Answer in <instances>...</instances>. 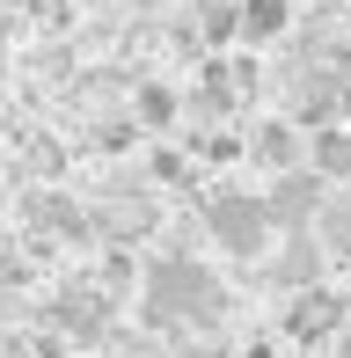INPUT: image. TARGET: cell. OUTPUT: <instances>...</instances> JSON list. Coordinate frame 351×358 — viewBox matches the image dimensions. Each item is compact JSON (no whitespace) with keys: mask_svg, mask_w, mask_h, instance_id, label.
<instances>
[{"mask_svg":"<svg viewBox=\"0 0 351 358\" xmlns=\"http://www.w3.org/2000/svg\"><path fill=\"white\" fill-rule=\"evenodd\" d=\"M227 292L213 271H198L190 256H162L147 271V322L154 329H190V322H220Z\"/></svg>","mask_w":351,"mask_h":358,"instance_id":"obj_1","label":"cell"},{"mask_svg":"<svg viewBox=\"0 0 351 358\" xmlns=\"http://www.w3.org/2000/svg\"><path fill=\"white\" fill-rule=\"evenodd\" d=\"M213 234H220V249H234V256H264V241L278 234V220H271V205L264 198H234V190H220L213 198Z\"/></svg>","mask_w":351,"mask_h":358,"instance_id":"obj_2","label":"cell"},{"mask_svg":"<svg viewBox=\"0 0 351 358\" xmlns=\"http://www.w3.org/2000/svg\"><path fill=\"white\" fill-rule=\"evenodd\" d=\"M271 220L278 227H308L315 220V205H322V190H315V176H293V169H278V183H271Z\"/></svg>","mask_w":351,"mask_h":358,"instance_id":"obj_3","label":"cell"},{"mask_svg":"<svg viewBox=\"0 0 351 358\" xmlns=\"http://www.w3.org/2000/svg\"><path fill=\"white\" fill-rule=\"evenodd\" d=\"M285 22H293V8H285V0H242V8H234V29H242L249 44H271Z\"/></svg>","mask_w":351,"mask_h":358,"instance_id":"obj_4","label":"cell"},{"mask_svg":"<svg viewBox=\"0 0 351 358\" xmlns=\"http://www.w3.org/2000/svg\"><path fill=\"white\" fill-rule=\"evenodd\" d=\"M308 154H315V176H329V183H351V132H344V124H322Z\"/></svg>","mask_w":351,"mask_h":358,"instance_id":"obj_5","label":"cell"},{"mask_svg":"<svg viewBox=\"0 0 351 358\" xmlns=\"http://www.w3.org/2000/svg\"><path fill=\"white\" fill-rule=\"evenodd\" d=\"M329 322H337V300H329V292H315V285H300V307L285 315V329H293V336H322Z\"/></svg>","mask_w":351,"mask_h":358,"instance_id":"obj_6","label":"cell"},{"mask_svg":"<svg viewBox=\"0 0 351 358\" xmlns=\"http://www.w3.org/2000/svg\"><path fill=\"white\" fill-rule=\"evenodd\" d=\"M308 227H322V256H351V198L315 205V220H308Z\"/></svg>","mask_w":351,"mask_h":358,"instance_id":"obj_7","label":"cell"},{"mask_svg":"<svg viewBox=\"0 0 351 358\" xmlns=\"http://www.w3.org/2000/svg\"><path fill=\"white\" fill-rule=\"evenodd\" d=\"M257 154L271 161V169H293V154H300L293 124H264V132H257Z\"/></svg>","mask_w":351,"mask_h":358,"instance_id":"obj_8","label":"cell"},{"mask_svg":"<svg viewBox=\"0 0 351 358\" xmlns=\"http://www.w3.org/2000/svg\"><path fill=\"white\" fill-rule=\"evenodd\" d=\"M139 117L147 124H176V95L169 88H139Z\"/></svg>","mask_w":351,"mask_h":358,"instance_id":"obj_9","label":"cell"}]
</instances>
